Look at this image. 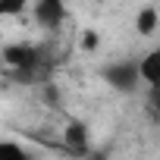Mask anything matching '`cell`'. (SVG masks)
Segmentation results:
<instances>
[{"label":"cell","mask_w":160,"mask_h":160,"mask_svg":"<svg viewBox=\"0 0 160 160\" xmlns=\"http://www.w3.org/2000/svg\"><path fill=\"white\" fill-rule=\"evenodd\" d=\"M101 78H104L113 91H119V94H132V91L138 88V82H141L138 63H129V60H122V63H107V66L101 69Z\"/></svg>","instance_id":"7a4b0ae2"},{"label":"cell","mask_w":160,"mask_h":160,"mask_svg":"<svg viewBox=\"0 0 160 160\" xmlns=\"http://www.w3.org/2000/svg\"><path fill=\"white\" fill-rule=\"evenodd\" d=\"M157 25H160V13H157L154 7H141V10L135 13V32H138L141 38H151V35L157 32Z\"/></svg>","instance_id":"8992f818"},{"label":"cell","mask_w":160,"mask_h":160,"mask_svg":"<svg viewBox=\"0 0 160 160\" xmlns=\"http://www.w3.org/2000/svg\"><path fill=\"white\" fill-rule=\"evenodd\" d=\"M78 47H82L85 53H94L101 47V35L94 28H82V35H78Z\"/></svg>","instance_id":"9c48e42d"},{"label":"cell","mask_w":160,"mask_h":160,"mask_svg":"<svg viewBox=\"0 0 160 160\" xmlns=\"http://www.w3.org/2000/svg\"><path fill=\"white\" fill-rule=\"evenodd\" d=\"M82 160H107V154H104V151H98V154H88V157H82Z\"/></svg>","instance_id":"8fae6325"},{"label":"cell","mask_w":160,"mask_h":160,"mask_svg":"<svg viewBox=\"0 0 160 160\" xmlns=\"http://www.w3.org/2000/svg\"><path fill=\"white\" fill-rule=\"evenodd\" d=\"M0 160H35V154L16 138H0Z\"/></svg>","instance_id":"52a82bcc"},{"label":"cell","mask_w":160,"mask_h":160,"mask_svg":"<svg viewBox=\"0 0 160 160\" xmlns=\"http://www.w3.org/2000/svg\"><path fill=\"white\" fill-rule=\"evenodd\" d=\"M32 13H35V22L44 32H57L66 22V16H69V10H66L63 0H38V3L32 7Z\"/></svg>","instance_id":"3957f363"},{"label":"cell","mask_w":160,"mask_h":160,"mask_svg":"<svg viewBox=\"0 0 160 160\" xmlns=\"http://www.w3.org/2000/svg\"><path fill=\"white\" fill-rule=\"evenodd\" d=\"M3 63L19 82H28V78H35V72L41 66V47L28 44V41H13L3 47Z\"/></svg>","instance_id":"6da1fadb"},{"label":"cell","mask_w":160,"mask_h":160,"mask_svg":"<svg viewBox=\"0 0 160 160\" xmlns=\"http://www.w3.org/2000/svg\"><path fill=\"white\" fill-rule=\"evenodd\" d=\"M151 110L160 116V88H157V91H151Z\"/></svg>","instance_id":"30bf717a"},{"label":"cell","mask_w":160,"mask_h":160,"mask_svg":"<svg viewBox=\"0 0 160 160\" xmlns=\"http://www.w3.org/2000/svg\"><path fill=\"white\" fill-rule=\"evenodd\" d=\"M63 148H69L78 157H88L91 154V138H88V126L82 119H69L63 129Z\"/></svg>","instance_id":"277c9868"},{"label":"cell","mask_w":160,"mask_h":160,"mask_svg":"<svg viewBox=\"0 0 160 160\" xmlns=\"http://www.w3.org/2000/svg\"><path fill=\"white\" fill-rule=\"evenodd\" d=\"M63 3H66V0H63Z\"/></svg>","instance_id":"7c38bea8"},{"label":"cell","mask_w":160,"mask_h":160,"mask_svg":"<svg viewBox=\"0 0 160 160\" xmlns=\"http://www.w3.org/2000/svg\"><path fill=\"white\" fill-rule=\"evenodd\" d=\"M138 75H141V82H144L151 91L160 88V44L151 47V50L138 60Z\"/></svg>","instance_id":"5b68a950"},{"label":"cell","mask_w":160,"mask_h":160,"mask_svg":"<svg viewBox=\"0 0 160 160\" xmlns=\"http://www.w3.org/2000/svg\"><path fill=\"white\" fill-rule=\"evenodd\" d=\"M28 3L32 0H0V19H13V16L25 13Z\"/></svg>","instance_id":"ba28073f"}]
</instances>
